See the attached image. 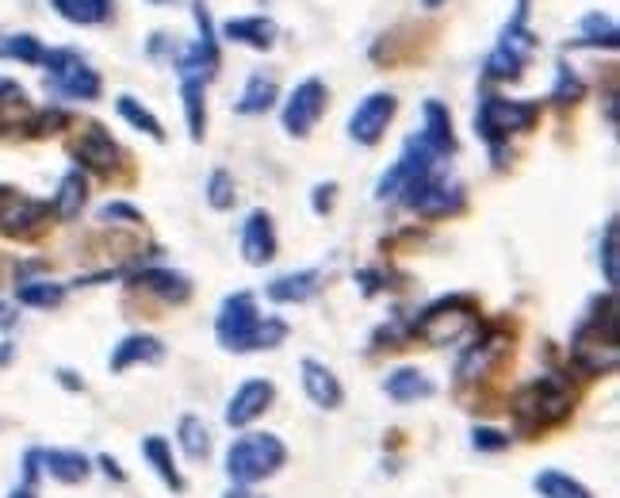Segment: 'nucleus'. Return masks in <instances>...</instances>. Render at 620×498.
I'll list each match as a JSON object with an SVG mask.
<instances>
[{"label":"nucleus","mask_w":620,"mask_h":498,"mask_svg":"<svg viewBox=\"0 0 620 498\" xmlns=\"http://www.w3.org/2000/svg\"><path fill=\"white\" fill-rule=\"evenodd\" d=\"M287 337V323L276 315H261L253 292H233L219 303L215 315V342L227 353H261L276 349Z\"/></svg>","instance_id":"nucleus-1"},{"label":"nucleus","mask_w":620,"mask_h":498,"mask_svg":"<svg viewBox=\"0 0 620 498\" xmlns=\"http://www.w3.org/2000/svg\"><path fill=\"white\" fill-rule=\"evenodd\" d=\"M617 342V295L606 292V300L598 295L570 334V365L583 376H609L620 360Z\"/></svg>","instance_id":"nucleus-2"},{"label":"nucleus","mask_w":620,"mask_h":498,"mask_svg":"<svg viewBox=\"0 0 620 498\" xmlns=\"http://www.w3.org/2000/svg\"><path fill=\"white\" fill-rule=\"evenodd\" d=\"M287 464V445L276 433H241L227 445L222 468L233 487H257Z\"/></svg>","instance_id":"nucleus-3"},{"label":"nucleus","mask_w":620,"mask_h":498,"mask_svg":"<svg viewBox=\"0 0 620 498\" xmlns=\"http://www.w3.org/2000/svg\"><path fill=\"white\" fill-rule=\"evenodd\" d=\"M541 119V104L536 100H510V96H482L475 108V134L487 142V150L494 154V165H502V150L513 134L533 131V123Z\"/></svg>","instance_id":"nucleus-4"},{"label":"nucleus","mask_w":620,"mask_h":498,"mask_svg":"<svg viewBox=\"0 0 620 498\" xmlns=\"http://www.w3.org/2000/svg\"><path fill=\"white\" fill-rule=\"evenodd\" d=\"M475 326H479V307H475L471 295H445L410 323V337H422L429 345H453L471 334Z\"/></svg>","instance_id":"nucleus-5"},{"label":"nucleus","mask_w":620,"mask_h":498,"mask_svg":"<svg viewBox=\"0 0 620 498\" xmlns=\"http://www.w3.org/2000/svg\"><path fill=\"white\" fill-rule=\"evenodd\" d=\"M570 383L563 376L547 372L541 380L525 383V388L513 396V418H518L525 430H544V425H555L570 414Z\"/></svg>","instance_id":"nucleus-6"},{"label":"nucleus","mask_w":620,"mask_h":498,"mask_svg":"<svg viewBox=\"0 0 620 498\" xmlns=\"http://www.w3.org/2000/svg\"><path fill=\"white\" fill-rule=\"evenodd\" d=\"M43 66H46V88H51L54 96H62V100H80V104L100 100V93H104L100 74H96L77 51H69V46L46 51Z\"/></svg>","instance_id":"nucleus-7"},{"label":"nucleus","mask_w":620,"mask_h":498,"mask_svg":"<svg viewBox=\"0 0 620 498\" xmlns=\"http://www.w3.org/2000/svg\"><path fill=\"white\" fill-rule=\"evenodd\" d=\"M192 15H196V28H199V39L192 46H184V51H176L173 58V69L176 77H181V85H211V77L219 74V35H215V23H211V12H207L204 0H196L192 4Z\"/></svg>","instance_id":"nucleus-8"},{"label":"nucleus","mask_w":620,"mask_h":498,"mask_svg":"<svg viewBox=\"0 0 620 498\" xmlns=\"http://www.w3.org/2000/svg\"><path fill=\"white\" fill-rule=\"evenodd\" d=\"M533 54H536V35L529 31V23L510 20L502 28V35H498L494 51L482 62V74H487V82H518Z\"/></svg>","instance_id":"nucleus-9"},{"label":"nucleus","mask_w":620,"mask_h":498,"mask_svg":"<svg viewBox=\"0 0 620 498\" xmlns=\"http://www.w3.org/2000/svg\"><path fill=\"white\" fill-rule=\"evenodd\" d=\"M399 199L425 219H440V215L464 212V184L448 181L445 169H433V173L417 176L414 184H406Z\"/></svg>","instance_id":"nucleus-10"},{"label":"nucleus","mask_w":620,"mask_h":498,"mask_svg":"<svg viewBox=\"0 0 620 498\" xmlns=\"http://www.w3.org/2000/svg\"><path fill=\"white\" fill-rule=\"evenodd\" d=\"M326 104H329V88L318 77H307L287 93L284 108H280V123L292 139H307V134L318 127V119L326 116Z\"/></svg>","instance_id":"nucleus-11"},{"label":"nucleus","mask_w":620,"mask_h":498,"mask_svg":"<svg viewBox=\"0 0 620 498\" xmlns=\"http://www.w3.org/2000/svg\"><path fill=\"white\" fill-rule=\"evenodd\" d=\"M394 116H399V96L383 93V88L380 93H368L349 116V139L357 147H380L388 127L394 123Z\"/></svg>","instance_id":"nucleus-12"},{"label":"nucleus","mask_w":620,"mask_h":498,"mask_svg":"<svg viewBox=\"0 0 620 498\" xmlns=\"http://www.w3.org/2000/svg\"><path fill=\"white\" fill-rule=\"evenodd\" d=\"M272 403H276V383L272 380H246V383H238L233 396L227 399L222 422L233 425V430H246V425H253Z\"/></svg>","instance_id":"nucleus-13"},{"label":"nucleus","mask_w":620,"mask_h":498,"mask_svg":"<svg viewBox=\"0 0 620 498\" xmlns=\"http://www.w3.org/2000/svg\"><path fill=\"white\" fill-rule=\"evenodd\" d=\"M276 249H280L276 223H272V215L264 207H253L246 215V223H241V257H246V264L261 269V264H269L276 257Z\"/></svg>","instance_id":"nucleus-14"},{"label":"nucleus","mask_w":620,"mask_h":498,"mask_svg":"<svg viewBox=\"0 0 620 498\" xmlns=\"http://www.w3.org/2000/svg\"><path fill=\"white\" fill-rule=\"evenodd\" d=\"M505 353H510V337H505L502 331H487V334H479V337H475V342L464 349L460 365H456V376H460L464 383L482 380V376H487L490 368H494L498 360L505 357Z\"/></svg>","instance_id":"nucleus-15"},{"label":"nucleus","mask_w":620,"mask_h":498,"mask_svg":"<svg viewBox=\"0 0 620 498\" xmlns=\"http://www.w3.org/2000/svg\"><path fill=\"white\" fill-rule=\"evenodd\" d=\"M74 158H77V169L85 165L100 176H111V169L119 165V147H116V139L104 131V123H88L85 131H80V139L74 142Z\"/></svg>","instance_id":"nucleus-16"},{"label":"nucleus","mask_w":620,"mask_h":498,"mask_svg":"<svg viewBox=\"0 0 620 498\" xmlns=\"http://www.w3.org/2000/svg\"><path fill=\"white\" fill-rule=\"evenodd\" d=\"M300 380H303V391H307V399L318 411H337V407L345 403V388L341 380L334 376V368L322 365V360L314 357H303L300 360Z\"/></svg>","instance_id":"nucleus-17"},{"label":"nucleus","mask_w":620,"mask_h":498,"mask_svg":"<svg viewBox=\"0 0 620 498\" xmlns=\"http://www.w3.org/2000/svg\"><path fill=\"white\" fill-rule=\"evenodd\" d=\"M46 212H51V207L39 204V199H28L12 188L0 192V230H4V235H12V238L31 235V230H39V223L46 219Z\"/></svg>","instance_id":"nucleus-18"},{"label":"nucleus","mask_w":620,"mask_h":498,"mask_svg":"<svg viewBox=\"0 0 620 498\" xmlns=\"http://www.w3.org/2000/svg\"><path fill=\"white\" fill-rule=\"evenodd\" d=\"M161 360H165V342L157 334H127L111 349L108 368L111 372H127V368H139V365H161Z\"/></svg>","instance_id":"nucleus-19"},{"label":"nucleus","mask_w":620,"mask_h":498,"mask_svg":"<svg viewBox=\"0 0 620 498\" xmlns=\"http://www.w3.org/2000/svg\"><path fill=\"white\" fill-rule=\"evenodd\" d=\"M322 280H326V272L322 269H295V272H284V277L272 280V284L264 288V295H269V303L292 307V303L314 300V295L322 292Z\"/></svg>","instance_id":"nucleus-20"},{"label":"nucleus","mask_w":620,"mask_h":498,"mask_svg":"<svg viewBox=\"0 0 620 498\" xmlns=\"http://www.w3.org/2000/svg\"><path fill=\"white\" fill-rule=\"evenodd\" d=\"M222 39L238 46H249V51H272L280 39V28L269 15H238V20L222 23Z\"/></svg>","instance_id":"nucleus-21"},{"label":"nucleus","mask_w":620,"mask_h":498,"mask_svg":"<svg viewBox=\"0 0 620 498\" xmlns=\"http://www.w3.org/2000/svg\"><path fill=\"white\" fill-rule=\"evenodd\" d=\"M383 396H388L391 403H417V399L437 396V383H433L422 368L402 365V368H391V372L383 376Z\"/></svg>","instance_id":"nucleus-22"},{"label":"nucleus","mask_w":620,"mask_h":498,"mask_svg":"<svg viewBox=\"0 0 620 498\" xmlns=\"http://www.w3.org/2000/svg\"><path fill=\"white\" fill-rule=\"evenodd\" d=\"M39 464H43L46 476L69 487L85 484L93 476V461L85 453H77V448H39Z\"/></svg>","instance_id":"nucleus-23"},{"label":"nucleus","mask_w":620,"mask_h":498,"mask_svg":"<svg viewBox=\"0 0 620 498\" xmlns=\"http://www.w3.org/2000/svg\"><path fill=\"white\" fill-rule=\"evenodd\" d=\"M142 461L154 468V476L161 479V484L168 487L173 495H184L188 491V484H184V476H181V468H176V461H173V445H168L161 433H146L142 437Z\"/></svg>","instance_id":"nucleus-24"},{"label":"nucleus","mask_w":620,"mask_h":498,"mask_svg":"<svg viewBox=\"0 0 620 498\" xmlns=\"http://www.w3.org/2000/svg\"><path fill=\"white\" fill-rule=\"evenodd\" d=\"M422 134L425 142H429L437 154L453 158L456 154V131H453V116H448V108L440 100H425L422 104Z\"/></svg>","instance_id":"nucleus-25"},{"label":"nucleus","mask_w":620,"mask_h":498,"mask_svg":"<svg viewBox=\"0 0 620 498\" xmlns=\"http://www.w3.org/2000/svg\"><path fill=\"white\" fill-rule=\"evenodd\" d=\"M134 284L154 292L165 303H188L192 300V280L176 269H142L134 272Z\"/></svg>","instance_id":"nucleus-26"},{"label":"nucleus","mask_w":620,"mask_h":498,"mask_svg":"<svg viewBox=\"0 0 620 498\" xmlns=\"http://www.w3.org/2000/svg\"><path fill=\"white\" fill-rule=\"evenodd\" d=\"M85 204H88V181H85V173H80V169H69V173L58 181V192H54V204H51L54 219L74 223L77 215L85 212Z\"/></svg>","instance_id":"nucleus-27"},{"label":"nucleus","mask_w":620,"mask_h":498,"mask_svg":"<svg viewBox=\"0 0 620 498\" xmlns=\"http://www.w3.org/2000/svg\"><path fill=\"white\" fill-rule=\"evenodd\" d=\"M280 100V85L276 77L269 74H253L246 82V88H241V96L233 100V111L238 116H264V111H272Z\"/></svg>","instance_id":"nucleus-28"},{"label":"nucleus","mask_w":620,"mask_h":498,"mask_svg":"<svg viewBox=\"0 0 620 498\" xmlns=\"http://www.w3.org/2000/svg\"><path fill=\"white\" fill-rule=\"evenodd\" d=\"M51 8L74 28H100L116 15V0H51Z\"/></svg>","instance_id":"nucleus-29"},{"label":"nucleus","mask_w":620,"mask_h":498,"mask_svg":"<svg viewBox=\"0 0 620 498\" xmlns=\"http://www.w3.org/2000/svg\"><path fill=\"white\" fill-rule=\"evenodd\" d=\"M617 43H620V31H617V23H613V15H606V12H586L583 15V23H578V35L570 39V46H590V51H617Z\"/></svg>","instance_id":"nucleus-30"},{"label":"nucleus","mask_w":620,"mask_h":498,"mask_svg":"<svg viewBox=\"0 0 620 498\" xmlns=\"http://www.w3.org/2000/svg\"><path fill=\"white\" fill-rule=\"evenodd\" d=\"M176 445L188 461H207L211 456V425L199 414H184L176 422Z\"/></svg>","instance_id":"nucleus-31"},{"label":"nucleus","mask_w":620,"mask_h":498,"mask_svg":"<svg viewBox=\"0 0 620 498\" xmlns=\"http://www.w3.org/2000/svg\"><path fill=\"white\" fill-rule=\"evenodd\" d=\"M116 111H119V119H123V123H131L134 131H142L146 139L165 142V127H161V119L139 100V96H131V93L116 96Z\"/></svg>","instance_id":"nucleus-32"},{"label":"nucleus","mask_w":620,"mask_h":498,"mask_svg":"<svg viewBox=\"0 0 620 498\" xmlns=\"http://www.w3.org/2000/svg\"><path fill=\"white\" fill-rule=\"evenodd\" d=\"M533 487H536V495H541V498H594V491L583 484V479L567 476V472H559V468L536 472Z\"/></svg>","instance_id":"nucleus-33"},{"label":"nucleus","mask_w":620,"mask_h":498,"mask_svg":"<svg viewBox=\"0 0 620 498\" xmlns=\"http://www.w3.org/2000/svg\"><path fill=\"white\" fill-rule=\"evenodd\" d=\"M181 100H184V123H188V139L204 142L207 134V85H181Z\"/></svg>","instance_id":"nucleus-34"},{"label":"nucleus","mask_w":620,"mask_h":498,"mask_svg":"<svg viewBox=\"0 0 620 498\" xmlns=\"http://www.w3.org/2000/svg\"><path fill=\"white\" fill-rule=\"evenodd\" d=\"M15 300H20L23 307H39V311L62 307V300H66V284H54V280H20Z\"/></svg>","instance_id":"nucleus-35"},{"label":"nucleus","mask_w":620,"mask_h":498,"mask_svg":"<svg viewBox=\"0 0 620 498\" xmlns=\"http://www.w3.org/2000/svg\"><path fill=\"white\" fill-rule=\"evenodd\" d=\"M598 264H601V277H606L609 292H617V280H620V223L617 219H609L606 230H601Z\"/></svg>","instance_id":"nucleus-36"},{"label":"nucleus","mask_w":620,"mask_h":498,"mask_svg":"<svg viewBox=\"0 0 620 498\" xmlns=\"http://www.w3.org/2000/svg\"><path fill=\"white\" fill-rule=\"evenodd\" d=\"M583 96H586V82L578 77L575 66H567V58H559L555 62V85H552V93H547V100L567 108V104H578Z\"/></svg>","instance_id":"nucleus-37"},{"label":"nucleus","mask_w":620,"mask_h":498,"mask_svg":"<svg viewBox=\"0 0 620 498\" xmlns=\"http://www.w3.org/2000/svg\"><path fill=\"white\" fill-rule=\"evenodd\" d=\"M204 196L215 212H230V207L238 204V184H233V176L227 169H211V176H207V184H204Z\"/></svg>","instance_id":"nucleus-38"},{"label":"nucleus","mask_w":620,"mask_h":498,"mask_svg":"<svg viewBox=\"0 0 620 498\" xmlns=\"http://www.w3.org/2000/svg\"><path fill=\"white\" fill-rule=\"evenodd\" d=\"M0 58H12V62H28V66H43L46 51L35 35H8L0 39Z\"/></svg>","instance_id":"nucleus-39"},{"label":"nucleus","mask_w":620,"mask_h":498,"mask_svg":"<svg viewBox=\"0 0 620 498\" xmlns=\"http://www.w3.org/2000/svg\"><path fill=\"white\" fill-rule=\"evenodd\" d=\"M471 448H475V453H505V448H510V433L494 430V425H475V430H471Z\"/></svg>","instance_id":"nucleus-40"},{"label":"nucleus","mask_w":620,"mask_h":498,"mask_svg":"<svg viewBox=\"0 0 620 498\" xmlns=\"http://www.w3.org/2000/svg\"><path fill=\"white\" fill-rule=\"evenodd\" d=\"M100 223H127V227H139V223H146V219H142L139 207H131V204H123V199H116V204H104L100 207Z\"/></svg>","instance_id":"nucleus-41"},{"label":"nucleus","mask_w":620,"mask_h":498,"mask_svg":"<svg viewBox=\"0 0 620 498\" xmlns=\"http://www.w3.org/2000/svg\"><path fill=\"white\" fill-rule=\"evenodd\" d=\"M66 123H69V116L62 108H43L28 127H31V134H54V131H62Z\"/></svg>","instance_id":"nucleus-42"},{"label":"nucleus","mask_w":620,"mask_h":498,"mask_svg":"<svg viewBox=\"0 0 620 498\" xmlns=\"http://www.w3.org/2000/svg\"><path fill=\"white\" fill-rule=\"evenodd\" d=\"M337 204V181H318L311 188V212L314 215H329Z\"/></svg>","instance_id":"nucleus-43"},{"label":"nucleus","mask_w":620,"mask_h":498,"mask_svg":"<svg viewBox=\"0 0 620 498\" xmlns=\"http://www.w3.org/2000/svg\"><path fill=\"white\" fill-rule=\"evenodd\" d=\"M0 108H28V93L12 77H0Z\"/></svg>","instance_id":"nucleus-44"},{"label":"nucleus","mask_w":620,"mask_h":498,"mask_svg":"<svg viewBox=\"0 0 620 498\" xmlns=\"http://www.w3.org/2000/svg\"><path fill=\"white\" fill-rule=\"evenodd\" d=\"M352 280H357L365 295H376V292H383V288H388V277H383V272H376V269H360Z\"/></svg>","instance_id":"nucleus-45"},{"label":"nucleus","mask_w":620,"mask_h":498,"mask_svg":"<svg viewBox=\"0 0 620 498\" xmlns=\"http://www.w3.org/2000/svg\"><path fill=\"white\" fill-rule=\"evenodd\" d=\"M96 464H100V468H104V476H111V479H116V484H127V472L119 468V461H116V456L100 453V456H96Z\"/></svg>","instance_id":"nucleus-46"},{"label":"nucleus","mask_w":620,"mask_h":498,"mask_svg":"<svg viewBox=\"0 0 620 498\" xmlns=\"http://www.w3.org/2000/svg\"><path fill=\"white\" fill-rule=\"evenodd\" d=\"M58 383L69 391H85V380H77V372H69V368H58Z\"/></svg>","instance_id":"nucleus-47"},{"label":"nucleus","mask_w":620,"mask_h":498,"mask_svg":"<svg viewBox=\"0 0 620 498\" xmlns=\"http://www.w3.org/2000/svg\"><path fill=\"white\" fill-rule=\"evenodd\" d=\"M222 498H264V495H257L253 487H230V491L222 495Z\"/></svg>","instance_id":"nucleus-48"},{"label":"nucleus","mask_w":620,"mask_h":498,"mask_svg":"<svg viewBox=\"0 0 620 498\" xmlns=\"http://www.w3.org/2000/svg\"><path fill=\"white\" fill-rule=\"evenodd\" d=\"M0 326H4V331H8V326H15V315H12V307H8L4 300H0Z\"/></svg>","instance_id":"nucleus-49"},{"label":"nucleus","mask_w":620,"mask_h":498,"mask_svg":"<svg viewBox=\"0 0 620 498\" xmlns=\"http://www.w3.org/2000/svg\"><path fill=\"white\" fill-rule=\"evenodd\" d=\"M606 116H609V127H617V93H609V100H606Z\"/></svg>","instance_id":"nucleus-50"},{"label":"nucleus","mask_w":620,"mask_h":498,"mask_svg":"<svg viewBox=\"0 0 620 498\" xmlns=\"http://www.w3.org/2000/svg\"><path fill=\"white\" fill-rule=\"evenodd\" d=\"M8 498H35V487L20 484V487H12V491H8Z\"/></svg>","instance_id":"nucleus-51"},{"label":"nucleus","mask_w":620,"mask_h":498,"mask_svg":"<svg viewBox=\"0 0 620 498\" xmlns=\"http://www.w3.org/2000/svg\"><path fill=\"white\" fill-rule=\"evenodd\" d=\"M12 357H15V345L12 342H0V365H8Z\"/></svg>","instance_id":"nucleus-52"},{"label":"nucleus","mask_w":620,"mask_h":498,"mask_svg":"<svg viewBox=\"0 0 620 498\" xmlns=\"http://www.w3.org/2000/svg\"><path fill=\"white\" fill-rule=\"evenodd\" d=\"M448 0H422V8H429V12H437V8H445Z\"/></svg>","instance_id":"nucleus-53"},{"label":"nucleus","mask_w":620,"mask_h":498,"mask_svg":"<svg viewBox=\"0 0 620 498\" xmlns=\"http://www.w3.org/2000/svg\"><path fill=\"white\" fill-rule=\"evenodd\" d=\"M146 4H173V0H146Z\"/></svg>","instance_id":"nucleus-54"}]
</instances>
